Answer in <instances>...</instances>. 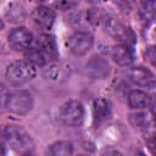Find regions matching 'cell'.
Listing matches in <instances>:
<instances>
[{
  "instance_id": "cb8c5ba5",
  "label": "cell",
  "mask_w": 156,
  "mask_h": 156,
  "mask_svg": "<svg viewBox=\"0 0 156 156\" xmlns=\"http://www.w3.org/2000/svg\"><path fill=\"white\" fill-rule=\"evenodd\" d=\"M145 1H156V0H140V2H145Z\"/></svg>"
},
{
  "instance_id": "44dd1931",
  "label": "cell",
  "mask_w": 156,
  "mask_h": 156,
  "mask_svg": "<svg viewBox=\"0 0 156 156\" xmlns=\"http://www.w3.org/2000/svg\"><path fill=\"white\" fill-rule=\"evenodd\" d=\"M144 56H145V60L156 68V45H150L145 49V52H144Z\"/></svg>"
},
{
  "instance_id": "ffe728a7",
  "label": "cell",
  "mask_w": 156,
  "mask_h": 156,
  "mask_svg": "<svg viewBox=\"0 0 156 156\" xmlns=\"http://www.w3.org/2000/svg\"><path fill=\"white\" fill-rule=\"evenodd\" d=\"M79 0H54V6L61 11L73 10L78 5Z\"/></svg>"
},
{
  "instance_id": "7a4b0ae2",
  "label": "cell",
  "mask_w": 156,
  "mask_h": 156,
  "mask_svg": "<svg viewBox=\"0 0 156 156\" xmlns=\"http://www.w3.org/2000/svg\"><path fill=\"white\" fill-rule=\"evenodd\" d=\"M2 144L20 154H29L34 149V143L27 130L17 124H7L2 130Z\"/></svg>"
},
{
  "instance_id": "d6986e66",
  "label": "cell",
  "mask_w": 156,
  "mask_h": 156,
  "mask_svg": "<svg viewBox=\"0 0 156 156\" xmlns=\"http://www.w3.org/2000/svg\"><path fill=\"white\" fill-rule=\"evenodd\" d=\"M6 16L10 22H21L26 17L24 9L18 4H10L9 10L6 11Z\"/></svg>"
},
{
  "instance_id": "30bf717a",
  "label": "cell",
  "mask_w": 156,
  "mask_h": 156,
  "mask_svg": "<svg viewBox=\"0 0 156 156\" xmlns=\"http://www.w3.org/2000/svg\"><path fill=\"white\" fill-rule=\"evenodd\" d=\"M30 20L38 29L48 33L54 27L56 20V12L49 6L40 5L33 9V11L30 12Z\"/></svg>"
},
{
  "instance_id": "2e32d148",
  "label": "cell",
  "mask_w": 156,
  "mask_h": 156,
  "mask_svg": "<svg viewBox=\"0 0 156 156\" xmlns=\"http://www.w3.org/2000/svg\"><path fill=\"white\" fill-rule=\"evenodd\" d=\"M127 101L132 110H144L146 107H150L151 96L146 91L134 89L128 93Z\"/></svg>"
},
{
  "instance_id": "ac0fdd59",
  "label": "cell",
  "mask_w": 156,
  "mask_h": 156,
  "mask_svg": "<svg viewBox=\"0 0 156 156\" xmlns=\"http://www.w3.org/2000/svg\"><path fill=\"white\" fill-rule=\"evenodd\" d=\"M139 17L143 23L149 24L156 20V1L141 2L139 7Z\"/></svg>"
},
{
  "instance_id": "7c38bea8",
  "label": "cell",
  "mask_w": 156,
  "mask_h": 156,
  "mask_svg": "<svg viewBox=\"0 0 156 156\" xmlns=\"http://www.w3.org/2000/svg\"><path fill=\"white\" fill-rule=\"evenodd\" d=\"M85 69L91 78L105 79L110 73V65L105 57L100 55H94L88 60L85 65Z\"/></svg>"
},
{
  "instance_id": "9c48e42d",
  "label": "cell",
  "mask_w": 156,
  "mask_h": 156,
  "mask_svg": "<svg viewBox=\"0 0 156 156\" xmlns=\"http://www.w3.org/2000/svg\"><path fill=\"white\" fill-rule=\"evenodd\" d=\"M7 43L10 48L15 51H26L28 50L33 43H34V37L29 29L26 27H16L11 29V32L7 35Z\"/></svg>"
},
{
  "instance_id": "9a60e30c",
  "label": "cell",
  "mask_w": 156,
  "mask_h": 156,
  "mask_svg": "<svg viewBox=\"0 0 156 156\" xmlns=\"http://www.w3.org/2000/svg\"><path fill=\"white\" fill-rule=\"evenodd\" d=\"M110 55H111V58L113 60V62L122 67H128L134 62L133 48L124 45V44H117V45L112 46Z\"/></svg>"
},
{
  "instance_id": "52a82bcc",
  "label": "cell",
  "mask_w": 156,
  "mask_h": 156,
  "mask_svg": "<svg viewBox=\"0 0 156 156\" xmlns=\"http://www.w3.org/2000/svg\"><path fill=\"white\" fill-rule=\"evenodd\" d=\"M130 124L138 129L147 140L156 143V115L146 111H139L129 116Z\"/></svg>"
},
{
  "instance_id": "5bb4252c",
  "label": "cell",
  "mask_w": 156,
  "mask_h": 156,
  "mask_svg": "<svg viewBox=\"0 0 156 156\" xmlns=\"http://www.w3.org/2000/svg\"><path fill=\"white\" fill-rule=\"evenodd\" d=\"M93 121L94 124H101L112 117V104L108 99L99 96L93 100Z\"/></svg>"
},
{
  "instance_id": "6da1fadb",
  "label": "cell",
  "mask_w": 156,
  "mask_h": 156,
  "mask_svg": "<svg viewBox=\"0 0 156 156\" xmlns=\"http://www.w3.org/2000/svg\"><path fill=\"white\" fill-rule=\"evenodd\" d=\"M26 60L35 66H46L48 63L55 61L58 56V49L54 35L49 33H41L34 39L33 45L24 51Z\"/></svg>"
},
{
  "instance_id": "7402d4cb",
  "label": "cell",
  "mask_w": 156,
  "mask_h": 156,
  "mask_svg": "<svg viewBox=\"0 0 156 156\" xmlns=\"http://www.w3.org/2000/svg\"><path fill=\"white\" fill-rule=\"evenodd\" d=\"M115 5L123 12L128 13L133 10V0H113Z\"/></svg>"
},
{
  "instance_id": "3957f363",
  "label": "cell",
  "mask_w": 156,
  "mask_h": 156,
  "mask_svg": "<svg viewBox=\"0 0 156 156\" xmlns=\"http://www.w3.org/2000/svg\"><path fill=\"white\" fill-rule=\"evenodd\" d=\"M37 76V67L28 60H15L5 68V79L10 85L20 87Z\"/></svg>"
},
{
  "instance_id": "5b68a950",
  "label": "cell",
  "mask_w": 156,
  "mask_h": 156,
  "mask_svg": "<svg viewBox=\"0 0 156 156\" xmlns=\"http://www.w3.org/2000/svg\"><path fill=\"white\" fill-rule=\"evenodd\" d=\"M102 26L105 30L116 40L119 41V44L128 45L133 48L136 43V37L133 32V29L128 26H126L123 22H121L118 18L111 15H105L102 20Z\"/></svg>"
},
{
  "instance_id": "8fae6325",
  "label": "cell",
  "mask_w": 156,
  "mask_h": 156,
  "mask_svg": "<svg viewBox=\"0 0 156 156\" xmlns=\"http://www.w3.org/2000/svg\"><path fill=\"white\" fill-rule=\"evenodd\" d=\"M127 78L130 80L133 84L141 87V88H149L152 89L156 87V78L154 73L147 69L146 67H132L127 72Z\"/></svg>"
},
{
  "instance_id": "ba28073f",
  "label": "cell",
  "mask_w": 156,
  "mask_h": 156,
  "mask_svg": "<svg viewBox=\"0 0 156 156\" xmlns=\"http://www.w3.org/2000/svg\"><path fill=\"white\" fill-rule=\"evenodd\" d=\"M66 45L69 52L74 56H84L91 50L94 45V37L89 32L77 30L68 37Z\"/></svg>"
},
{
  "instance_id": "603a6c76",
  "label": "cell",
  "mask_w": 156,
  "mask_h": 156,
  "mask_svg": "<svg viewBox=\"0 0 156 156\" xmlns=\"http://www.w3.org/2000/svg\"><path fill=\"white\" fill-rule=\"evenodd\" d=\"M150 107H151V111L156 115V94L154 96H151V102H150Z\"/></svg>"
},
{
  "instance_id": "8992f818",
  "label": "cell",
  "mask_w": 156,
  "mask_h": 156,
  "mask_svg": "<svg viewBox=\"0 0 156 156\" xmlns=\"http://www.w3.org/2000/svg\"><path fill=\"white\" fill-rule=\"evenodd\" d=\"M58 118L67 127H72V128L80 127L85 118L84 105L82 104L80 100H77V99L67 100L60 107Z\"/></svg>"
},
{
  "instance_id": "277c9868",
  "label": "cell",
  "mask_w": 156,
  "mask_h": 156,
  "mask_svg": "<svg viewBox=\"0 0 156 156\" xmlns=\"http://www.w3.org/2000/svg\"><path fill=\"white\" fill-rule=\"evenodd\" d=\"M5 108L16 116H26L34 106V99L30 91L24 89H16L5 98Z\"/></svg>"
},
{
  "instance_id": "e0dca14e",
  "label": "cell",
  "mask_w": 156,
  "mask_h": 156,
  "mask_svg": "<svg viewBox=\"0 0 156 156\" xmlns=\"http://www.w3.org/2000/svg\"><path fill=\"white\" fill-rule=\"evenodd\" d=\"M46 152L51 156H68L73 154V144L68 140H58L51 144Z\"/></svg>"
},
{
  "instance_id": "4fadbf2b",
  "label": "cell",
  "mask_w": 156,
  "mask_h": 156,
  "mask_svg": "<svg viewBox=\"0 0 156 156\" xmlns=\"http://www.w3.org/2000/svg\"><path fill=\"white\" fill-rule=\"evenodd\" d=\"M43 76L46 80H49L51 83H62L69 76V66H67L62 62L52 61V62L48 63L46 66H44Z\"/></svg>"
}]
</instances>
